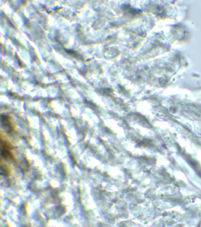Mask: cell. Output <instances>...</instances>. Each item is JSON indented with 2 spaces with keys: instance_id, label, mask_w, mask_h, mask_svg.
Wrapping results in <instances>:
<instances>
[{
  "instance_id": "6da1fadb",
  "label": "cell",
  "mask_w": 201,
  "mask_h": 227,
  "mask_svg": "<svg viewBox=\"0 0 201 227\" xmlns=\"http://www.w3.org/2000/svg\"><path fill=\"white\" fill-rule=\"evenodd\" d=\"M3 126L8 132L10 133L13 130V127L11 125L9 118L7 116H3L1 118Z\"/></svg>"
},
{
  "instance_id": "7a4b0ae2",
  "label": "cell",
  "mask_w": 201,
  "mask_h": 227,
  "mask_svg": "<svg viewBox=\"0 0 201 227\" xmlns=\"http://www.w3.org/2000/svg\"><path fill=\"white\" fill-rule=\"evenodd\" d=\"M3 144H2V147L1 148V152L2 155L5 158H12V154L9 150V147L8 145L6 144L4 142H2Z\"/></svg>"
}]
</instances>
